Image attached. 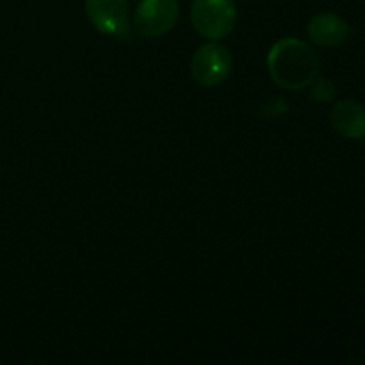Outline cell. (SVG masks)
Returning <instances> with one entry per match:
<instances>
[{
  "label": "cell",
  "instance_id": "1",
  "mask_svg": "<svg viewBox=\"0 0 365 365\" xmlns=\"http://www.w3.org/2000/svg\"><path fill=\"white\" fill-rule=\"evenodd\" d=\"M267 71L278 86L291 91L309 88L319 73V59L307 43L285 38L267 53Z\"/></svg>",
  "mask_w": 365,
  "mask_h": 365
},
{
  "label": "cell",
  "instance_id": "2",
  "mask_svg": "<svg viewBox=\"0 0 365 365\" xmlns=\"http://www.w3.org/2000/svg\"><path fill=\"white\" fill-rule=\"evenodd\" d=\"M191 24L200 38L220 41L235 29L237 7L234 0H192Z\"/></svg>",
  "mask_w": 365,
  "mask_h": 365
},
{
  "label": "cell",
  "instance_id": "3",
  "mask_svg": "<svg viewBox=\"0 0 365 365\" xmlns=\"http://www.w3.org/2000/svg\"><path fill=\"white\" fill-rule=\"evenodd\" d=\"M86 14L96 31L121 43L132 39L127 0H86Z\"/></svg>",
  "mask_w": 365,
  "mask_h": 365
},
{
  "label": "cell",
  "instance_id": "4",
  "mask_svg": "<svg viewBox=\"0 0 365 365\" xmlns=\"http://www.w3.org/2000/svg\"><path fill=\"white\" fill-rule=\"evenodd\" d=\"M232 56L227 46L216 41L202 45L191 57L192 78L205 88H217L230 77Z\"/></svg>",
  "mask_w": 365,
  "mask_h": 365
},
{
  "label": "cell",
  "instance_id": "5",
  "mask_svg": "<svg viewBox=\"0 0 365 365\" xmlns=\"http://www.w3.org/2000/svg\"><path fill=\"white\" fill-rule=\"evenodd\" d=\"M180 7L177 0H141L134 13V29L146 39H157L177 25Z\"/></svg>",
  "mask_w": 365,
  "mask_h": 365
},
{
  "label": "cell",
  "instance_id": "6",
  "mask_svg": "<svg viewBox=\"0 0 365 365\" xmlns=\"http://www.w3.org/2000/svg\"><path fill=\"white\" fill-rule=\"evenodd\" d=\"M310 39L324 48H335L348 41L349 25L335 13H319L312 16L307 27Z\"/></svg>",
  "mask_w": 365,
  "mask_h": 365
},
{
  "label": "cell",
  "instance_id": "7",
  "mask_svg": "<svg viewBox=\"0 0 365 365\" xmlns=\"http://www.w3.org/2000/svg\"><path fill=\"white\" fill-rule=\"evenodd\" d=\"M331 125L346 139L365 138V107L351 98L339 100L331 109Z\"/></svg>",
  "mask_w": 365,
  "mask_h": 365
},
{
  "label": "cell",
  "instance_id": "8",
  "mask_svg": "<svg viewBox=\"0 0 365 365\" xmlns=\"http://www.w3.org/2000/svg\"><path fill=\"white\" fill-rule=\"evenodd\" d=\"M337 96V88H335L334 82L328 77H319L314 78V82L310 84V98L317 100V102H331V100Z\"/></svg>",
  "mask_w": 365,
  "mask_h": 365
}]
</instances>
